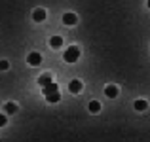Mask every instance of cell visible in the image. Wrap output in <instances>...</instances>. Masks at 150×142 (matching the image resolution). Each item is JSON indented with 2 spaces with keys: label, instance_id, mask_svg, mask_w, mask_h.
I'll use <instances>...</instances> for the list:
<instances>
[{
  "label": "cell",
  "instance_id": "cell-1",
  "mask_svg": "<svg viewBox=\"0 0 150 142\" xmlns=\"http://www.w3.org/2000/svg\"><path fill=\"white\" fill-rule=\"evenodd\" d=\"M63 59H65V63H76L78 59H80V49H78V46H70L69 49L63 53Z\"/></svg>",
  "mask_w": 150,
  "mask_h": 142
},
{
  "label": "cell",
  "instance_id": "cell-2",
  "mask_svg": "<svg viewBox=\"0 0 150 142\" xmlns=\"http://www.w3.org/2000/svg\"><path fill=\"white\" fill-rule=\"evenodd\" d=\"M27 63H29L30 66H38L42 63V55L38 53V51H33V53L27 55Z\"/></svg>",
  "mask_w": 150,
  "mask_h": 142
},
{
  "label": "cell",
  "instance_id": "cell-3",
  "mask_svg": "<svg viewBox=\"0 0 150 142\" xmlns=\"http://www.w3.org/2000/svg\"><path fill=\"white\" fill-rule=\"evenodd\" d=\"M76 23H78V15H76V13L69 11V13H65V15H63V25L72 27V25H76Z\"/></svg>",
  "mask_w": 150,
  "mask_h": 142
},
{
  "label": "cell",
  "instance_id": "cell-4",
  "mask_svg": "<svg viewBox=\"0 0 150 142\" xmlns=\"http://www.w3.org/2000/svg\"><path fill=\"white\" fill-rule=\"evenodd\" d=\"M46 17H48V13H46V10H44V8H36V10L33 11V19H34L36 23L46 21Z\"/></svg>",
  "mask_w": 150,
  "mask_h": 142
},
{
  "label": "cell",
  "instance_id": "cell-5",
  "mask_svg": "<svg viewBox=\"0 0 150 142\" xmlns=\"http://www.w3.org/2000/svg\"><path fill=\"white\" fill-rule=\"evenodd\" d=\"M105 95L108 98H116L118 95H120V89H118V85H112V84H110V85H106V87H105Z\"/></svg>",
  "mask_w": 150,
  "mask_h": 142
},
{
  "label": "cell",
  "instance_id": "cell-6",
  "mask_svg": "<svg viewBox=\"0 0 150 142\" xmlns=\"http://www.w3.org/2000/svg\"><path fill=\"white\" fill-rule=\"evenodd\" d=\"M69 91L74 93V95H78V93L82 91V82H80V80H72V82L69 84Z\"/></svg>",
  "mask_w": 150,
  "mask_h": 142
},
{
  "label": "cell",
  "instance_id": "cell-7",
  "mask_svg": "<svg viewBox=\"0 0 150 142\" xmlns=\"http://www.w3.org/2000/svg\"><path fill=\"white\" fill-rule=\"evenodd\" d=\"M133 108L139 110V112H143V110H146V108H148V102L144 101V98H137V101L133 102Z\"/></svg>",
  "mask_w": 150,
  "mask_h": 142
},
{
  "label": "cell",
  "instance_id": "cell-8",
  "mask_svg": "<svg viewBox=\"0 0 150 142\" xmlns=\"http://www.w3.org/2000/svg\"><path fill=\"white\" fill-rule=\"evenodd\" d=\"M17 102H13V101H10V102H6V104H4V112L6 114H15L17 112Z\"/></svg>",
  "mask_w": 150,
  "mask_h": 142
},
{
  "label": "cell",
  "instance_id": "cell-9",
  "mask_svg": "<svg viewBox=\"0 0 150 142\" xmlns=\"http://www.w3.org/2000/svg\"><path fill=\"white\" fill-rule=\"evenodd\" d=\"M59 91V85L55 84V82H51L50 85H46V87H42V93L44 95H50V93H57Z\"/></svg>",
  "mask_w": 150,
  "mask_h": 142
},
{
  "label": "cell",
  "instance_id": "cell-10",
  "mask_svg": "<svg viewBox=\"0 0 150 142\" xmlns=\"http://www.w3.org/2000/svg\"><path fill=\"white\" fill-rule=\"evenodd\" d=\"M61 101V93H50V95H46V102H50V104H55V102H59Z\"/></svg>",
  "mask_w": 150,
  "mask_h": 142
},
{
  "label": "cell",
  "instance_id": "cell-11",
  "mask_svg": "<svg viewBox=\"0 0 150 142\" xmlns=\"http://www.w3.org/2000/svg\"><path fill=\"white\" fill-rule=\"evenodd\" d=\"M50 46L53 47V49H59V47L63 46V38L61 36H51L50 38Z\"/></svg>",
  "mask_w": 150,
  "mask_h": 142
},
{
  "label": "cell",
  "instance_id": "cell-12",
  "mask_svg": "<svg viewBox=\"0 0 150 142\" xmlns=\"http://www.w3.org/2000/svg\"><path fill=\"white\" fill-rule=\"evenodd\" d=\"M88 110H89L91 114H97V112H101V102H99V101H91V102L88 104Z\"/></svg>",
  "mask_w": 150,
  "mask_h": 142
},
{
  "label": "cell",
  "instance_id": "cell-13",
  "mask_svg": "<svg viewBox=\"0 0 150 142\" xmlns=\"http://www.w3.org/2000/svg\"><path fill=\"white\" fill-rule=\"evenodd\" d=\"M51 82H53V80H51V76H50V74H42V76L38 78V84H40L42 87H46V85H50Z\"/></svg>",
  "mask_w": 150,
  "mask_h": 142
},
{
  "label": "cell",
  "instance_id": "cell-14",
  "mask_svg": "<svg viewBox=\"0 0 150 142\" xmlns=\"http://www.w3.org/2000/svg\"><path fill=\"white\" fill-rule=\"evenodd\" d=\"M8 68H10V61H6V59H2V61H0V72H6Z\"/></svg>",
  "mask_w": 150,
  "mask_h": 142
},
{
  "label": "cell",
  "instance_id": "cell-15",
  "mask_svg": "<svg viewBox=\"0 0 150 142\" xmlns=\"http://www.w3.org/2000/svg\"><path fill=\"white\" fill-rule=\"evenodd\" d=\"M6 123H8V117L4 116V114H0V127H4Z\"/></svg>",
  "mask_w": 150,
  "mask_h": 142
},
{
  "label": "cell",
  "instance_id": "cell-16",
  "mask_svg": "<svg viewBox=\"0 0 150 142\" xmlns=\"http://www.w3.org/2000/svg\"><path fill=\"white\" fill-rule=\"evenodd\" d=\"M146 6H148V8H150V0H146Z\"/></svg>",
  "mask_w": 150,
  "mask_h": 142
}]
</instances>
